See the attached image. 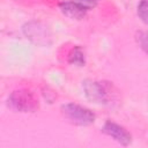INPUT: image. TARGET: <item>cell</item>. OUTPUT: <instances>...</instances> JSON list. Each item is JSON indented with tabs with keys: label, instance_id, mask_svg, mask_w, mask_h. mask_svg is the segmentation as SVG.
I'll return each mask as SVG.
<instances>
[{
	"label": "cell",
	"instance_id": "obj_7",
	"mask_svg": "<svg viewBox=\"0 0 148 148\" xmlns=\"http://www.w3.org/2000/svg\"><path fill=\"white\" fill-rule=\"evenodd\" d=\"M67 60L71 65H74V66H77V67L84 66L86 65V56H84L82 47L81 46H74L71 50V52L68 53Z\"/></svg>",
	"mask_w": 148,
	"mask_h": 148
},
{
	"label": "cell",
	"instance_id": "obj_8",
	"mask_svg": "<svg viewBox=\"0 0 148 148\" xmlns=\"http://www.w3.org/2000/svg\"><path fill=\"white\" fill-rule=\"evenodd\" d=\"M136 13H138V16L139 18L148 25V0H141L138 5V8H136Z\"/></svg>",
	"mask_w": 148,
	"mask_h": 148
},
{
	"label": "cell",
	"instance_id": "obj_4",
	"mask_svg": "<svg viewBox=\"0 0 148 148\" xmlns=\"http://www.w3.org/2000/svg\"><path fill=\"white\" fill-rule=\"evenodd\" d=\"M82 89L87 99L96 104H106L110 98V86L104 82L87 79L82 82Z\"/></svg>",
	"mask_w": 148,
	"mask_h": 148
},
{
	"label": "cell",
	"instance_id": "obj_5",
	"mask_svg": "<svg viewBox=\"0 0 148 148\" xmlns=\"http://www.w3.org/2000/svg\"><path fill=\"white\" fill-rule=\"evenodd\" d=\"M102 132L121 146H128L132 142L131 133L124 126H121L117 123H113L110 120L105 121V124L102 127Z\"/></svg>",
	"mask_w": 148,
	"mask_h": 148
},
{
	"label": "cell",
	"instance_id": "obj_1",
	"mask_svg": "<svg viewBox=\"0 0 148 148\" xmlns=\"http://www.w3.org/2000/svg\"><path fill=\"white\" fill-rule=\"evenodd\" d=\"M7 106L14 111L20 113L35 112L38 110V99L27 89L14 90L7 98Z\"/></svg>",
	"mask_w": 148,
	"mask_h": 148
},
{
	"label": "cell",
	"instance_id": "obj_6",
	"mask_svg": "<svg viewBox=\"0 0 148 148\" xmlns=\"http://www.w3.org/2000/svg\"><path fill=\"white\" fill-rule=\"evenodd\" d=\"M59 8L65 16H67L72 20H81L86 16V14L88 12L77 0L64 1L59 5Z\"/></svg>",
	"mask_w": 148,
	"mask_h": 148
},
{
	"label": "cell",
	"instance_id": "obj_3",
	"mask_svg": "<svg viewBox=\"0 0 148 148\" xmlns=\"http://www.w3.org/2000/svg\"><path fill=\"white\" fill-rule=\"evenodd\" d=\"M24 36L36 45H49L51 42V31L49 27L38 21L27 22L22 27Z\"/></svg>",
	"mask_w": 148,
	"mask_h": 148
},
{
	"label": "cell",
	"instance_id": "obj_2",
	"mask_svg": "<svg viewBox=\"0 0 148 148\" xmlns=\"http://www.w3.org/2000/svg\"><path fill=\"white\" fill-rule=\"evenodd\" d=\"M61 113L69 123L76 126H89L96 119L95 113L90 109L75 103L64 104L61 106Z\"/></svg>",
	"mask_w": 148,
	"mask_h": 148
},
{
	"label": "cell",
	"instance_id": "obj_9",
	"mask_svg": "<svg viewBox=\"0 0 148 148\" xmlns=\"http://www.w3.org/2000/svg\"><path fill=\"white\" fill-rule=\"evenodd\" d=\"M135 39H136V43L139 44V46L141 47V50L148 56V32H146V31L136 32Z\"/></svg>",
	"mask_w": 148,
	"mask_h": 148
}]
</instances>
